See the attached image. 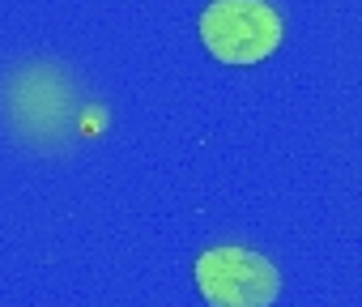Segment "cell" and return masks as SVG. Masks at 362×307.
Masks as SVG:
<instances>
[{
    "label": "cell",
    "instance_id": "obj_1",
    "mask_svg": "<svg viewBox=\"0 0 362 307\" xmlns=\"http://www.w3.org/2000/svg\"><path fill=\"white\" fill-rule=\"evenodd\" d=\"M201 39L222 64H260L281 47V18L264 0H214L201 13Z\"/></svg>",
    "mask_w": 362,
    "mask_h": 307
},
{
    "label": "cell",
    "instance_id": "obj_2",
    "mask_svg": "<svg viewBox=\"0 0 362 307\" xmlns=\"http://www.w3.org/2000/svg\"><path fill=\"white\" fill-rule=\"evenodd\" d=\"M197 286L209 307H273L281 273L252 248H209L197 260Z\"/></svg>",
    "mask_w": 362,
    "mask_h": 307
}]
</instances>
